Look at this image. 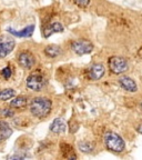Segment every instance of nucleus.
I'll return each instance as SVG.
<instances>
[{
    "label": "nucleus",
    "mask_w": 142,
    "mask_h": 160,
    "mask_svg": "<svg viewBox=\"0 0 142 160\" xmlns=\"http://www.w3.org/2000/svg\"><path fill=\"white\" fill-rule=\"evenodd\" d=\"M51 108H52L51 100L46 97H36L30 103V111L37 118L47 117L51 111Z\"/></svg>",
    "instance_id": "nucleus-1"
},
{
    "label": "nucleus",
    "mask_w": 142,
    "mask_h": 160,
    "mask_svg": "<svg viewBox=\"0 0 142 160\" xmlns=\"http://www.w3.org/2000/svg\"><path fill=\"white\" fill-rule=\"evenodd\" d=\"M103 142L107 149L113 152H122L125 149V140L120 137L118 133L112 132V131H108L103 136Z\"/></svg>",
    "instance_id": "nucleus-2"
},
{
    "label": "nucleus",
    "mask_w": 142,
    "mask_h": 160,
    "mask_svg": "<svg viewBox=\"0 0 142 160\" xmlns=\"http://www.w3.org/2000/svg\"><path fill=\"white\" fill-rule=\"evenodd\" d=\"M26 85L32 91H41L46 86V78L41 73H32L26 80Z\"/></svg>",
    "instance_id": "nucleus-3"
},
{
    "label": "nucleus",
    "mask_w": 142,
    "mask_h": 160,
    "mask_svg": "<svg viewBox=\"0 0 142 160\" xmlns=\"http://www.w3.org/2000/svg\"><path fill=\"white\" fill-rule=\"evenodd\" d=\"M109 69L112 73L115 75H121L128 69L127 60L122 57H117L113 56L109 59Z\"/></svg>",
    "instance_id": "nucleus-4"
},
{
    "label": "nucleus",
    "mask_w": 142,
    "mask_h": 160,
    "mask_svg": "<svg viewBox=\"0 0 142 160\" xmlns=\"http://www.w3.org/2000/svg\"><path fill=\"white\" fill-rule=\"evenodd\" d=\"M71 49L73 50V52L77 53L79 56L87 55L90 53L93 50V45L90 42L89 40L86 39H79L76 40L71 43Z\"/></svg>",
    "instance_id": "nucleus-5"
},
{
    "label": "nucleus",
    "mask_w": 142,
    "mask_h": 160,
    "mask_svg": "<svg viewBox=\"0 0 142 160\" xmlns=\"http://www.w3.org/2000/svg\"><path fill=\"white\" fill-rule=\"evenodd\" d=\"M15 40L10 36H0V58H5L15 49Z\"/></svg>",
    "instance_id": "nucleus-6"
},
{
    "label": "nucleus",
    "mask_w": 142,
    "mask_h": 160,
    "mask_svg": "<svg viewBox=\"0 0 142 160\" xmlns=\"http://www.w3.org/2000/svg\"><path fill=\"white\" fill-rule=\"evenodd\" d=\"M18 62L25 69H31L36 63V58L29 51H22L18 56Z\"/></svg>",
    "instance_id": "nucleus-7"
},
{
    "label": "nucleus",
    "mask_w": 142,
    "mask_h": 160,
    "mask_svg": "<svg viewBox=\"0 0 142 160\" xmlns=\"http://www.w3.org/2000/svg\"><path fill=\"white\" fill-rule=\"evenodd\" d=\"M119 83H120V86H121V88H123V89L129 91V92H135L138 90V86L135 80H133L132 78L127 77V76L120 78Z\"/></svg>",
    "instance_id": "nucleus-8"
},
{
    "label": "nucleus",
    "mask_w": 142,
    "mask_h": 160,
    "mask_svg": "<svg viewBox=\"0 0 142 160\" xmlns=\"http://www.w3.org/2000/svg\"><path fill=\"white\" fill-rule=\"evenodd\" d=\"M105 69L101 63H95L89 69V78L91 80H99L103 77Z\"/></svg>",
    "instance_id": "nucleus-9"
},
{
    "label": "nucleus",
    "mask_w": 142,
    "mask_h": 160,
    "mask_svg": "<svg viewBox=\"0 0 142 160\" xmlns=\"http://www.w3.org/2000/svg\"><path fill=\"white\" fill-rule=\"evenodd\" d=\"M33 30H35V26L30 25L28 27H26L23 30H20V31H17V30H13L11 28H8V32H10L12 36L18 38H29L32 36Z\"/></svg>",
    "instance_id": "nucleus-10"
},
{
    "label": "nucleus",
    "mask_w": 142,
    "mask_h": 160,
    "mask_svg": "<svg viewBox=\"0 0 142 160\" xmlns=\"http://www.w3.org/2000/svg\"><path fill=\"white\" fill-rule=\"evenodd\" d=\"M66 129H67V125H66L65 120L61 118L55 119L50 125V131L53 133H63Z\"/></svg>",
    "instance_id": "nucleus-11"
},
{
    "label": "nucleus",
    "mask_w": 142,
    "mask_h": 160,
    "mask_svg": "<svg viewBox=\"0 0 142 160\" xmlns=\"http://www.w3.org/2000/svg\"><path fill=\"white\" fill-rule=\"evenodd\" d=\"M63 31V27L61 23L59 22H52L50 25L46 26L45 29H43V36L46 38L50 37L52 33H57V32H62Z\"/></svg>",
    "instance_id": "nucleus-12"
},
{
    "label": "nucleus",
    "mask_w": 142,
    "mask_h": 160,
    "mask_svg": "<svg viewBox=\"0 0 142 160\" xmlns=\"http://www.w3.org/2000/svg\"><path fill=\"white\" fill-rule=\"evenodd\" d=\"M45 53L50 58H56L62 53V49L57 45H50L45 48Z\"/></svg>",
    "instance_id": "nucleus-13"
},
{
    "label": "nucleus",
    "mask_w": 142,
    "mask_h": 160,
    "mask_svg": "<svg viewBox=\"0 0 142 160\" xmlns=\"http://www.w3.org/2000/svg\"><path fill=\"white\" fill-rule=\"evenodd\" d=\"M11 133H12V130L8 126V123L5 121H0V142L8 139L11 136Z\"/></svg>",
    "instance_id": "nucleus-14"
},
{
    "label": "nucleus",
    "mask_w": 142,
    "mask_h": 160,
    "mask_svg": "<svg viewBox=\"0 0 142 160\" xmlns=\"http://www.w3.org/2000/svg\"><path fill=\"white\" fill-rule=\"evenodd\" d=\"M28 103V99L25 96H20V97H16L15 99L10 102V106L12 108H23L26 107Z\"/></svg>",
    "instance_id": "nucleus-15"
},
{
    "label": "nucleus",
    "mask_w": 142,
    "mask_h": 160,
    "mask_svg": "<svg viewBox=\"0 0 142 160\" xmlns=\"http://www.w3.org/2000/svg\"><path fill=\"white\" fill-rule=\"evenodd\" d=\"M16 96V91L11 88H6V89L0 91V100L1 101H7Z\"/></svg>",
    "instance_id": "nucleus-16"
},
{
    "label": "nucleus",
    "mask_w": 142,
    "mask_h": 160,
    "mask_svg": "<svg viewBox=\"0 0 142 160\" xmlns=\"http://www.w3.org/2000/svg\"><path fill=\"white\" fill-rule=\"evenodd\" d=\"M79 148L82 152L89 153L93 150V145L88 142V141H81V142H79Z\"/></svg>",
    "instance_id": "nucleus-17"
},
{
    "label": "nucleus",
    "mask_w": 142,
    "mask_h": 160,
    "mask_svg": "<svg viewBox=\"0 0 142 160\" xmlns=\"http://www.w3.org/2000/svg\"><path fill=\"white\" fill-rule=\"evenodd\" d=\"M13 111L11 109H1L0 110V117H12Z\"/></svg>",
    "instance_id": "nucleus-18"
},
{
    "label": "nucleus",
    "mask_w": 142,
    "mask_h": 160,
    "mask_svg": "<svg viewBox=\"0 0 142 160\" xmlns=\"http://www.w3.org/2000/svg\"><path fill=\"white\" fill-rule=\"evenodd\" d=\"M1 73H2L5 79H9V78L11 77V69H10V67H6L5 69H2Z\"/></svg>",
    "instance_id": "nucleus-19"
},
{
    "label": "nucleus",
    "mask_w": 142,
    "mask_h": 160,
    "mask_svg": "<svg viewBox=\"0 0 142 160\" xmlns=\"http://www.w3.org/2000/svg\"><path fill=\"white\" fill-rule=\"evenodd\" d=\"M76 3H77L78 6H80V7H87L88 5L90 3V0H73Z\"/></svg>",
    "instance_id": "nucleus-20"
},
{
    "label": "nucleus",
    "mask_w": 142,
    "mask_h": 160,
    "mask_svg": "<svg viewBox=\"0 0 142 160\" xmlns=\"http://www.w3.org/2000/svg\"><path fill=\"white\" fill-rule=\"evenodd\" d=\"M29 156L28 155H12V156H9L8 159H25V158H28Z\"/></svg>",
    "instance_id": "nucleus-21"
},
{
    "label": "nucleus",
    "mask_w": 142,
    "mask_h": 160,
    "mask_svg": "<svg viewBox=\"0 0 142 160\" xmlns=\"http://www.w3.org/2000/svg\"><path fill=\"white\" fill-rule=\"evenodd\" d=\"M138 132H139V133H142V125H140L139 126V127H138Z\"/></svg>",
    "instance_id": "nucleus-22"
}]
</instances>
